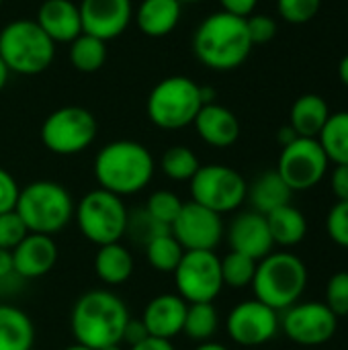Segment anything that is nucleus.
Masks as SVG:
<instances>
[{
    "label": "nucleus",
    "mask_w": 348,
    "mask_h": 350,
    "mask_svg": "<svg viewBox=\"0 0 348 350\" xmlns=\"http://www.w3.org/2000/svg\"><path fill=\"white\" fill-rule=\"evenodd\" d=\"M191 183V201L224 215L236 211L248 195V185L244 176L224 164L199 166Z\"/></svg>",
    "instance_id": "obj_10"
},
{
    "label": "nucleus",
    "mask_w": 348,
    "mask_h": 350,
    "mask_svg": "<svg viewBox=\"0 0 348 350\" xmlns=\"http://www.w3.org/2000/svg\"><path fill=\"white\" fill-rule=\"evenodd\" d=\"M246 29H248L252 45L269 43L277 35V23L269 14H250V16H246Z\"/></svg>",
    "instance_id": "obj_39"
},
{
    "label": "nucleus",
    "mask_w": 348,
    "mask_h": 350,
    "mask_svg": "<svg viewBox=\"0 0 348 350\" xmlns=\"http://www.w3.org/2000/svg\"><path fill=\"white\" fill-rule=\"evenodd\" d=\"M96 131V119L88 109L68 105L45 117L41 125V142L57 156H74L94 142Z\"/></svg>",
    "instance_id": "obj_9"
},
{
    "label": "nucleus",
    "mask_w": 348,
    "mask_h": 350,
    "mask_svg": "<svg viewBox=\"0 0 348 350\" xmlns=\"http://www.w3.org/2000/svg\"><path fill=\"white\" fill-rule=\"evenodd\" d=\"M101 350H123L121 349V345H113V347H105V349Z\"/></svg>",
    "instance_id": "obj_52"
},
{
    "label": "nucleus",
    "mask_w": 348,
    "mask_h": 350,
    "mask_svg": "<svg viewBox=\"0 0 348 350\" xmlns=\"http://www.w3.org/2000/svg\"><path fill=\"white\" fill-rule=\"evenodd\" d=\"M219 4H222V10L246 18L254 12L258 0H219Z\"/></svg>",
    "instance_id": "obj_43"
},
{
    "label": "nucleus",
    "mask_w": 348,
    "mask_h": 350,
    "mask_svg": "<svg viewBox=\"0 0 348 350\" xmlns=\"http://www.w3.org/2000/svg\"><path fill=\"white\" fill-rule=\"evenodd\" d=\"M183 209V201L178 195H174L172 191H156L150 195L148 205H146V213L160 226L170 228L172 221L178 217Z\"/></svg>",
    "instance_id": "obj_34"
},
{
    "label": "nucleus",
    "mask_w": 348,
    "mask_h": 350,
    "mask_svg": "<svg viewBox=\"0 0 348 350\" xmlns=\"http://www.w3.org/2000/svg\"><path fill=\"white\" fill-rule=\"evenodd\" d=\"M180 4H197V2H203V0H178Z\"/></svg>",
    "instance_id": "obj_51"
},
{
    "label": "nucleus",
    "mask_w": 348,
    "mask_h": 350,
    "mask_svg": "<svg viewBox=\"0 0 348 350\" xmlns=\"http://www.w3.org/2000/svg\"><path fill=\"white\" fill-rule=\"evenodd\" d=\"M94 273L107 285H121L133 275V256L121 242L98 246L94 256Z\"/></svg>",
    "instance_id": "obj_26"
},
{
    "label": "nucleus",
    "mask_w": 348,
    "mask_h": 350,
    "mask_svg": "<svg viewBox=\"0 0 348 350\" xmlns=\"http://www.w3.org/2000/svg\"><path fill=\"white\" fill-rule=\"evenodd\" d=\"M156 162L150 150L133 139L107 144L94 158V178L101 189L119 197L144 191L154 178Z\"/></svg>",
    "instance_id": "obj_3"
},
{
    "label": "nucleus",
    "mask_w": 348,
    "mask_h": 350,
    "mask_svg": "<svg viewBox=\"0 0 348 350\" xmlns=\"http://www.w3.org/2000/svg\"><path fill=\"white\" fill-rule=\"evenodd\" d=\"M27 234L29 230L23 224V219L16 215V211L0 213V248L14 250L25 240Z\"/></svg>",
    "instance_id": "obj_37"
},
{
    "label": "nucleus",
    "mask_w": 348,
    "mask_h": 350,
    "mask_svg": "<svg viewBox=\"0 0 348 350\" xmlns=\"http://www.w3.org/2000/svg\"><path fill=\"white\" fill-rule=\"evenodd\" d=\"M62 350H92V349H88V347H84V345H70V347H66V349H62Z\"/></svg>",
    "instance_id": "obj_50"
},
{
    "label": "nucleus",
    "mask_w": 348,
    "mask_h": 350,
    "mask_svg": "<svg viewBox=\"0 0 348 350\" xmlns=\"http://www.w3.org/2000/svg\"><path fill=\"white\" fill-rule=\"evenodd\" d=\"M254 207L256 213H271L283 205L291 203L293 191L287 187V183L281 178V174L277 170H269L265 174H260L250 187H248V195H246Z\"/></svg>",
    "instance_id": "obj_24"
},
{
    "label": "nucleus",
    "mask_w": 348,
    "mask_h": 350,
    "mask_svg": "<svg viewBox=\"0 0 348 350\" xmlns=\"http://www.w3.org/2000/svg\"><path fill=\"white\" fill-rule=\"evenodd\" d=\"M35 345V326L31 318L14 308L0 304V350H31Z\"/></svg>",
    "instance_id": "obj_25"
},
{
    "label": "nucleus",
    "mask_w": 348,
    "mask_h": 350,
    "mask_svg": "<svg viewBox=\"0 0 348 350\" xmlns=\"http://www.w3.org/2000/svg\"><path fill=\"white\" fill-rule=\"evenodd\" d=\"M281 328L289 340L302 347L326 345L338 330V318L326 304L304 301L285 310Z\"/></svg>",
    "instance_id": "obj_13"
},
{
    "label": "nucleus",
    "mask_w": 348,
    "mask_h": 350,
    "mask_svg": "<svg viewBox=\"0 0 348 350\" xmlns=\"http://www.w3.org/2000/svg\"><path fill=\"white\" fill-rule=\"evenodd\" d=\"M195 350H230L228 347L219 345V342H201Z\"/></svg>",
    "instance_id": "obj_49"
},
{
    "label": "nucleus",
    "mask_w": 348,
    "mask_h": 350,
    "mask_svg": "<svg viewBox=\"0 0 348 350\" xmlns=\"http://www.w3.org/2000/svg\"><path fill=\"white\" fill-rule=\"evenodd\" d=\"M256 260L240 254V252H230L222 258V279L224 285L232 289H244L252 285L254 273H256Z\"/></svg>",
    "instance_id": "obj_33"
},
{
    "label": "nucleus",
    "mask_w": 348,
    "mask_h": 350,
    "mask_svg": "<svg viewBox=\"0 0 348 350\" xmlns=\"http://www.w3.org/2000/svg\"><path fill=\"white\" fill-rule=\"evenodd\" d=\"M82 33L111 41L123 35L133 21L131 0H82L78 4Z\"/></svg>",
    "instance_id": "obj_16"
},
{
    "label": "nucleus",
    "mask_w": 348,
    "mask_h": 350,
    "mask_svg": "<svg viewBox=\"0 0 348 350\" xmlns=\"http://www.w3.org/2000/svg\"><path fill=\"white\" fill-rule=\"evenodd\" d=\"M228 242H230L232 252L246 254V256L254 258L256 262L263 260L265 256H269L273 252V246H275L267 217L263 213H256V211L240 213L230 224Z\"/></svg>",
    "instance_id": "obj_17"
},
{
    "label": "nucleus",
    "mask_w": 348,
    "mask_h": 350,
    "mask_svg": "<svg viewBox=\"0 0 348 350\" xmlns=\"http://www.w3.org/2000/svg\"><path fill=\"white\" fill-rule=\"evenodd\" d=\"M18 185L14 176L0 166V213L14 211L16 199H18Z\"/></svg>",
    "instance_id": "obj_40"
},
{
    "label": "nucleus",
    "mask_w": 348,
    "mask_h": 350,
    "mask_svg": "<svg viewBox=\"0 0 348 350\" xmlns=\"http://www.w3.org/2000/svg\"><path fill=\"white\" fill-rule=\"evenodd\" d=\"M277 137H279V144H281V146H289V144H291V142H295L299 135L293 131V127H291V125H285V127H281V129H279V135H277Z\"/></svg>",
    "instance_id": "obj_46"
},
{
    "label": "nucleus",
    "mask_w": 348,
    "mask_h": 350,
    "mask_svg": "<svg viewBox=\"0 0 348 350\" xmlns=\"http://www.w3.org/2000/svg\"><path fill=\"white\" fill-rule=\"evenodd\" d=\"M199 137L211 148H230L240 137L238 117L224 105H203L193 121Z\"/></svg>",
    "instance_id": "obj_21"
},
{
    "label": "nucleus",
    "mask_w": 348,
    "mask_h": 350,
    "mask_svg": "<svg viewBox=\"0 0 348 350\" xmlns=\"http://www.w3.org/2000/svg\"><path fill=\"white\" fill-rule=\"evenodd\" d=\"M70 62L78 72L84 74L101 70L107 62V41L88 33H80L70 43Z\"/></svg>",
    "instance_id": "obj_29"
},
{
    "label": "nucleus",
    "mask_w": 348,
    "mask_h": 350,
    "mask_svg": "<svg viewBox=\"0 0 348 350\" xmlns=\"http://www.w3.org/2000/svg\"><path fill=\"white\" fill-rule=\"evenodd\" d=\"M16 215L29 234L51 236L64 230L74 215V201L66 187L53 180H35L18 191Z\"/></svg>",
    "instance_id": "obj_5"
},
{
    "label": "nucleus",
    "mask_w": 348,
    "mask_h": 350,
    "mask_svg": "<svg viewBox=\"0 0 348 350\" xmlns=\"http://www.w3.org/2000/svg\"><path fill=\"white\" fill-rule=\"evenodd\" d=\"M330 117L328 103L318 94H302L289 113V125L299 137H316Z\"/></svg>",
    "instance_id": "obj_23"
},
{
    "label": "nucleus",
    "mask_w": 348,
    "mask_h": 350,
    "mask_svg": "<svg viewBox=\"0 0 348 350\" xmlns=\"http://www.w3.org/2000/svg\"><path fill=\"white\" fill-rule=\"evenodd\" d=\"M308 285V269L304 260L291 252H271L256 265L252 279L254 299L285 312L295 306Z\"/></svg>",
    "instance_id": "obj_4"
},
{
    "label": "nucleus",
    "mask_w": 348,
    "mask_h": 350,
    "mask_svg": "<svg viewBox=\"0 0 348 350\" xmlns=\"http://www.w3.org/2000/svg\"><path fill=\"white\" fill-rule=\"evenodd\" d=\"M57 262V244L51 236L27 234L25 240L12 250L14 275L23 279H39L47 275Z\"/></svg>",
    "instance_id": "obj_19"
},
{
    "label": "nucleus",
    "mask_w": 348,
    "mask_h": 350,
    "mask_svg": "<svg viewBox=\"0 0 348 350\" xmlns=\"http://www.w3.org/2000/svg\"><path fill=\"white\" fill-rule=\"evenodd\" d=\"M326 232L334 244L348 248V201H338L330 209L326 217Z\"/></svg>",
    "instance_id": "obj_38"
},
{
    "label": "nucleus",
    "mask_w": 348,
    "mask_h": 350,
    "mask_svg": "<svg viewBox=\"0 0 348 350\" xmlns=\"http://www.w3.org/2000/svg\"><path fill=\"white\" fill-rule=\"evenodd\" d=\"M172 275L176 293L187 304H213L224 289L222 258L213 250H185Z\"/></svg>",
    "instance_id": "obj_11"
},
{
    "label": "nucleus",
    "mask_w": 348,
    "mask_h": 350,
    "mask_svg": "<svg viewBox=\"0 0 348 350\" xmlns=\"http://www.w3.org/2000/svg\"><path fill=\"white\" fill-rule=\"evenodd\" d=\"M74 217L82 236L96 246L119 242L127 234V207L119 195L105 189L86 193L74 207Z\"/></svg>",
    "instance_id": "obj_8"
},
{
    "label": "nucleus",
    "mask_w": 348,
    "mask_h": 350,
    "mask_svg": "<svg viewBox=\"0 0 348 350\" xmlns=\"http://www.w3.org/2000/svg\"><path fill=\"white\" fill-rule=\"evenodd\" d=\"M201 107V86L189 76H168L160 80L146 103L150 121L166 131L193 125Z\"/></svg>",
    "instance_id": "obj_7"
},
{
    "label": "nucleus",
    "mask_w": 348,
    "mask_h": 350,
    "mask_svg": "<svg viewBox=\"0 0 348 350\" xmlns=\"http://www.w3.org/2000/svg\"><path fill=\"white\" fill-rule=\"evenodd\" d=\"M219 326V314L213 304H189L183 332L197 342H209Z\"/></svg>",
    "instance_id": "obj_31"
},
{
    "label": "nucleus",
    "mask_w": 348,
    "mask_h": 350,
    "mask_svg": "<svg viewBox=\"0 0 348 350\" xmlns=\"http://www.w3.org/2000/svg\"><path fill=\"white\" fill-rule=\"evenodd\" d=\"M199 166L201 164H199L197 154L191 148H187V146H172V148H168L162 154V160H160L162 172L170 180H176V183L191 180L195 176V172L199 170Z\"/></svg>",
    "instance_id": "obj_32"
},
{
    "label": "nucleus",
    "mask_w": 348,
    "mask_h": 350,
    "mask_svg": "<svg viewBox=\"0 0 348 350\" xmlns=\"http://www.w3.org/2000/svg\"><path fill=\"white\" fill-rule=\"evenodd\" d=\"M14 273V265H12V250H4L0 248V279H6L8 275Z\"/></svg>",
    "instance_id": "obj_45"
},
{
    "label": "nucleus",
    "mask_w": 348,
    "mask_h": 350,
    "mask_svg": "<svg viewBox=\"0 0 348 350\" xmlns=\"http://www.w3.org/2000/svg\"><path fill=\"white\" fill-rule=\"evenodd\" d=\"M281 320L277 312L258 299L238 304L226 320L230 338L240 347H260L273 340L279 332Z\"/></svg>",
    "instance_id": "obj_14"
},
{
    "label": "nucleus",
    "mask_w": 348,
    "mask_h": 350,
    "mask_svg": "<svg viewBox=\"0 0 348 350\" xmlns=\"http://www.w3.org/2000/svg\"><path fill=\"white\" fill-rule=\"evenodd\" d=\"M252 47L246 18L226 10L205 16L193 35V51L197 59L205 68L217 72L240 68L248 59Z\"/></svg>",
    "instance_id": "obj_1"
},
{
    "label": "nucleus",
    "mask_w": 348,
    "mask_h": 350,
    "mask_svg": "<svg viewBox=\"0 0 348 350\" xmlns=\"http://www.w3.org/2000/svg\"><path fill=\"white\" fill-rule=\"evenodd\" d=\"M330 187L338 201H348V164H336L330 176Z\"/></svg>",
    "instance_id": "obj_41"
},
{
    "label": "nucleus",
    "mask_w": 348,
    "mask_h": 350,
    "mask_svg": "<svg viewBox=\"0 0 348 350\" xmlns=\"http://www.w3.org/2000/svg\"><path fill=\"white\" fill-rule=\"evenodd\" d=\"M35 23L53 43H72L82 33L80 8L72 0H43Z\"/></svg>",
    "instance_id": "obj_20"
},
{
    "label": "nucleus",
    "mask_w": 348,
    "mask_h": 350,
    "mask_svg": "<svg viewBox=\"0 0 348 350\" xmlns=\"http://www.w3.org/2000/svg\"><path fill=\"white\" fill-rule=\"evenodd\" d=\"M183 254H185V248L178 244V240L170 232H162L146 242L148 262L158 273H174Z\"/></svg>",
    "instance_id": "obj_30"
},
{
    "label": "nucleus",
    "mask_w": 348,
    "mask_h": 350,
    "mask_svg": "<svg viewBox=\"0 0 348 350\" xmlns=\"http://www.w3.org/2000/svg\"><path fill=\"white\" fill-rule=\"evenodd\" d=\"M322 8V0H277V10L283 21L293 25L310 23Z\"/></svg>",
    "instance_id": "obj_35"
},
{
    "label": "nucleus",
    "mask_w": 348,
    "mask_h": 350,
    "mask_svg": "<svg viewBox=\"0 0 348 350\" xmlns=\"http://www.w3.org/2000/svg\"><path fill=\"white\" fill-rule=\"evenodd\" d=\"M129 310L121 297L111 291L94 289L80 295L72 308L70 330L78 345L92 350L121 345Z\"/></svg>",
    "instance_id": "obj_2"
},
{
    "label": "nucleus",
    "mask_w": 348,
    "mask_h": 350,
    "mask_svg": "<svg viewBox=\"0 0 348 350\" xmlns=\"http://www.w3.org/2000/svg\"><path fill=\"white\" fill-rule=\"evenodd\" d=\"M148 336H150V334H148V330H146V326H144L142 318H139V320H131V318H129V322L125 324V330H123V338H121V342H127V345H129V349H131V347H135V345L144 342Z\"/></svg>",
    "instance_id": "obj_42"
},
{
    "label": "nucleus",
    "mask_w": 348,
    "mask_h": 350,
    "mask_svg": "<svg viewBox=\"0 0 348 350\" xmlns=\"http://www.w3.org/2000/svg\"><path fill=\"white\" fill-rule=\"evenodd\" d=\"M170 234L185 250H215L224 238L222 215L195 203H183L178 217L170 226Z\"/></svg>",
    "instance_id": "obj_15"
},
{
    "label": "nucleus",
    "mask_w": 348,
    "mask_h": 350,
    "mask_svg": "<svg viewBox=\"0 0 348 350\" xmlns=\"http://www.w3.org/2000/svg\"><path fill=\"white\" fill-rule=\"evenodd\" d=\"M187 308L189 304L178 293H162L146 306L142 322L150 336L172 340L183 332Z\"/></svg>",
    "instance_id": "obj_18"
},
{
    "label": "nucleus",
    "mask_w": 348,
    "mask_h": 350,
    "mask_svg": "<svg viewBox=\"0 0 348 350\" xmlns=\"http://www.w3.org/2000/svg\"><path fill=\"white\" fill-rule=\"evenodd\" d=\"M8 78H10V70H8V66L4 64V59L0 57V90L6 86Z\"/></svg>",
    "instance_id": "obj_48"
},
{
    "label": "nucleus",
    "mask_w": 348,
    "mask_h": 350,
    "mask_svg": "<svg viewBox=\"0 0 348 350\" xmlns=\"http://www.w3.org/2000/svg\"><path fill=\"white\" fill-rule=\"evenodd\" d=\"M318 142L334 164H348V111L330 113L324 129L318 135Z\"/></svg>",
    "instance_id": "obj_28"
},
{
    "label": "nucleus",
    "mask_w": 348,
    "mask_h": 350,
    "mask_svg": "<svg viewBox=\"0 0 348 350\" xmlns=\"http://www.w3.org/2000/svg\"><path fill=\"white\" fill-rule=\"evenodd\" d=\"M265 217H267V224L271 230V238L279 246H295L308 234L306 215L291 203L267 213Z\"/></svg>",
    "instance_id": "obj_27"
},
{
    "label": "nucleus",
    "mask_w": 348,
    "mask_h": 350,
    "mask_svg": "<svg viewBox=\"0 0 348 350\" xmlns=\"http://www.w3.org/2000/svg\"><path fill=\"white\" fill-rule=\"evenodd\" d=\"M183 4L178 0H142L133 12L137 29L146 37H166L180 23Z\"/></svg>",
    "instance_id": "obj_22"
},
{
    "label": "nucleus",
    "mask_w": 348,
    "mask_h": 350,
    "mask_svg": "<svg viewBox=\"0 0 348 350\" xmlns=\"http://www.w3.org/2000/svg\"><path fill=\"white\" fill-rule=\"evenodd\" d=\"M338 76H340L343 84L348 88V53L340 59V64H338Z\"/></svg>",
    "instance_id": "obj_47"
},
{
    "label": "nucleus",
    "mask_w": 348,
    "mask_h": 350,
    "mask_svg": "<svg viewBox=\"0 0 348 350\" xmlns=\"http://www.w3.org/2000/svg\"><path fill=\"white\" fill-rule=\"evenodd\" d=\"M328 164L330 160L316 137H297L289 146H283L277 172L295 193L314 189L324 178Z\"/></svg>",
    "instance_id": "obj_12"
},
{
    "label": "nucleus",
    "mask_w": 348,
    "mask_h": 350,
    "mask_svg": "<svg viewBox=\"0 0 348 350\" xmlns=\"http://www.w3.org/2000/svg\"><path fill=\"white\" fill-rule=\"evenodd\" d=\"M2 2H4V0H0V8H2Z\"/></svg>",
    "instance_id": "obj_53"
},
{
    "label": "nucleus",
    "mask_w": 348,
    "mask_h": 350,
    "mask_svg": "<svg viewBox=\"0 0 348 350\" xmlns=\"http://www.w3.org/2000/svg\"><path fill=\"white\" fill-rule=\"evenodd\" d=\"M326 306L336 318L348 316V271L334 273L326 285Z\"/></svg>",
    "instance_id": "obj_36"
},
{
    "label": "nucleus",
    "mask_w": 348,
    "mask_h": 350,
    "mask_svg": "<svg viewBox=\"0 0 348 350\" xmlns=\"http://www.w3.org/2000/svg\"><path fill=\"white\" fill-rule=\"evenodd\" d=\"M129 350H174L170 340H162V338H154V336H148L144 342L131 347Z\"/></svg>",
    "instance_id": "obj_44"
},
{
    "label": "nucleus",
    "mask_w": 348,
    "mask_h": 350,
    "mask_svg": "<svg viewBox=\"0 0 348 350\" xmlns=\"http://www.w3.org/2000/svg\"><path fill=\"white\" fill-rule=\"evenodd\" d=\"M0 57L10 72L35 76L53 64L55 43L35 21L18 18L0 31Z\"/></svg>",
    "instance_id": "obj_6"
}]
</instances>
